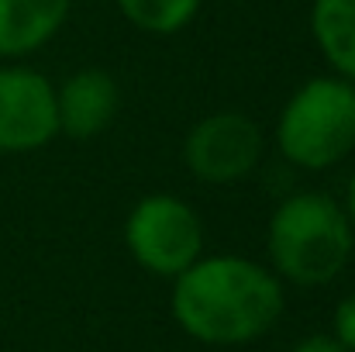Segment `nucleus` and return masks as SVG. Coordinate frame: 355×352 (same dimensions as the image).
I'll return each instance as SVG.
<instances>
[{
    "mask_svg": "<svg viewBox=\"0 0 355 352\" xmlns=\"http://www.w3.org/2000/svg\"><path fill=\"white\" fill-rule=\"evenodd\" d=\"M276 145L290 166L321 173L355 149V83L342 76L307 80L279 111Z\"/></svg>",
    "mask_w": 355,
    "mask_h": 352,
    "instance_id": "3",
    "label": "nucleus"
},
{
    "mask_svg": "<svg viewBox=\"0 0 355 352\" xmlns=\"http://www.w3.org/2000/svg\"><path fill=\"white\" fill-rule=\"evenodd\" d=\"M311 35L335 76L355 83V0H314Z\"/></svg>",
    "mask_w": 355,
    "mask_h": 352,
    "instance_id": "9",
    "label": "nucleus"
},
{
    "mask_svg": "<svg viewBox=\"0 0 355 352\" xmlns=\"http://www.w3.org/2000/svg\"><path fill=\"white\" fill-rule=\"evenodd\" d=\"M352 249L355 228L345 208L321 190L283 197L266 225L269 269L293 287H324L338 280Z\"/></svg>",
    "mask_w": 355,
    "mask_h": 352,
    "instance_id": "2",
    "label": "nucleus"
},
{
    "mask_svg": "<svg viewBox=\"0 0 355 352\" xmlns=\"http://www.w3.org/2000/svg\"><path fill=\"white\" fill-rule=\"evenodd\" d=\"M286 294L283 280L245 255H200L173 280L169 315L200 346H252L276 328Z\"/></svg>",
    "mask_w": 355,
    "mask_h": 352,
    "instance_id": "1",
    "label": "nucleus"
},
{
    "mask_svg": "<svg viewBox=\"0 0 355 352\" xmlns=\"http://www.w3.org/2000/svg\"><path fill=\"white\" fill-rule=\"evenodd\" d=\"M118 10L145 35H176L183 31L204 0H114Z\"/></svg>",
    "mask_w": 355,
    "mask_h": 352,
    "instance_id": "10",
    "label": "nucleus"
},
{
    "mask_svg": "<svg viewBox=\"0 0 355 352\" xmlns=\"http://www.w3.org/2000/svg\"><path fill=\"white\" fill-rule=\"evenodd\" d=\"M121 90L107 69H80L55 90L59 131L73 142H90L111 128L118 117Z\"/></svg>",
    "mask_w": 355,
    "mask_h": 352,
    "instance_id": "7",
    "label": "nucleus"
},
{
    "mask_svg": "<svg viewBox=\"0 0 355 352\" xmlns=\"http://www.w3.org/2000/svg\"><path fill=\"white\" fill-rule=\"evenodd\" d=\"M345 215H349V221H352V228H355V176L349 180V201H345Z\"/></svg>",
    "mask_w": 355,
    "mask_h": 352,
    "instance_id": "13",
    "label": "nucleus"
},
{
    "mask_svg": "<svg viewBox=\"0 0 355 352\" xmlns=\"http://www.w3.org/2000/svg\"><path fill=\"white\" fill-rule=\"evenodd\" d=\"M124 245L145 273L176 280L204 255V225L187 201L173 194H148L124 221Z\"/></svg>",
    "mask_w": 355,
    "mask_h": 352,
    "instance_id": "4",
    "label": "nucleus"
},
{
    "mask_svg": "<svg viewBox=\"0 0 355 352\" xmlns=\"http://www.w3.org/2000/svg\"><path fill=\"white\" fill-rule=\"evenodd\" d=\"M331 339L345 352H355V290L345 294L331 315Z\"/></svg>",
    "mask_w": 355,
    "mask_h": 352,
    "instance_id": "11",
    "label": "nucleus"
},
{
    "mask_svg": "<svg viewBox=\"0 0 355 352\" xmlns=\"http://www.w3.org/2000/svg\"><path fill=\"white\" fill-rule=\"evenodd\" d=\"M73 0H0V59L38 52L59 35Z\"/></svg>",
    "mask_w": 355,
    "mask_h": 352,
    "instance_id": "8",
    "label": "nucleus"
},
{
    "mask_svg": "<svg viewBox=\"0 0 355 352\" xmlns=\"http://www.w3.org/2000/svg\"><path fill=\"white\" fill-rule=\"evenodd\" d=\"M262 128L241 111H214L200 117L187 142L183 162L200 183H235L245 180L262 159Z\"/></svg>",
    "mask_w": 355,
    "mask_h": 352,
    "instance_id": "5",
    "label": "nucleus"
},
{
    "mask_svg": "<svg viewBox=\"0 0 355 352\" xmlns=\"http://www.w3.org/2000/svg\"><path fill=\"white\" fill-rule=\"evenodd\" d=\"M59 135L55 87L31 66H0V156L38 152Z\"/></svg>",
    "mask_w": 355,
    "mask_h": 352,
    "instance_id": "6",
    "label": "nucleus"
},
{
    "mask_svg": "<svg viewBox=\"0 0 355 352\" xmlns=\"http://www.w3.org/2000/svg\"><path fill=\"white\" fill-rule=\"evenodd\" d=\"M290 352H345V349H342L331 335H307V339H300Z\"/></svg>",
    "mask_w": 355,
    "mask_h": 352,
    "instance_id": "12",
    "label": "nucleus"
}]
</instances>
